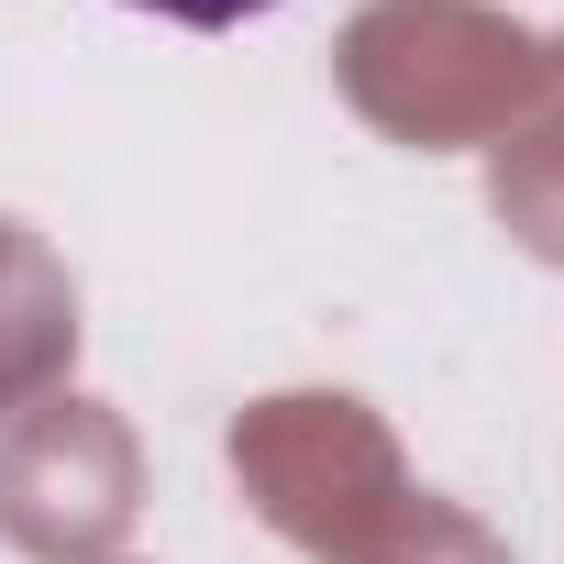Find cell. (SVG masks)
I'll return each instance as SVG.
<instances>
[{
	"label": "cell",
	"instance_id": "cell-1",
	"mask_svg": "<svg viewBox=\"0 0 564 564\" xmlns=\"http://www.w3.org/2000/svg\"><path fill=\"white\" fill-rule=\"evenodd\" d=\"M133 12H155V23H188V34H232V23L276 12V0H133Z\"/></svg>",
	"mask_w": 564,
	"mask_h": 564
}]
</instances>
